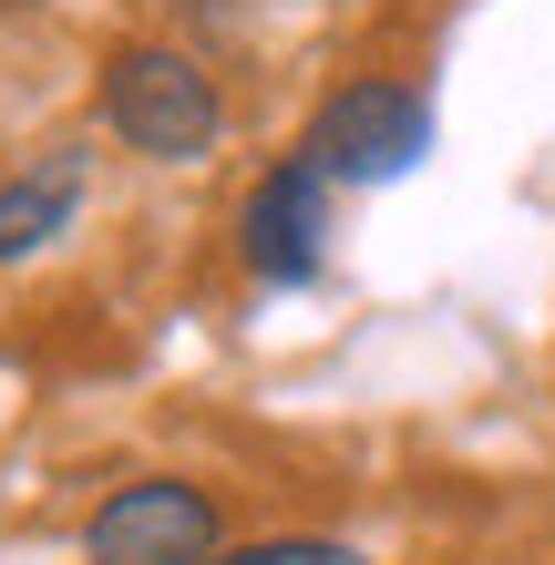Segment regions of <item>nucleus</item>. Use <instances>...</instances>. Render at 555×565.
Returning <instances> with one entry per match:
<instances>
[{
    "instance_id": "1",
    "label": "nucleus",
    "mask_w": 555,
    "mask_h": 565,
    "mask_svg": "<svg viewBox=\"0 0 555 565\" xmlns=\"http://www.w3.org/2000/svg\"><path fill=\"white\" fill-rule=\"evenodd\" d=\"M104 135L145 164H206L226 135V93L185 42H114L104 52Z\"/></svg>"
},
{
    "instance_id": "2",
    "label": "nucleus",
    "mask_w": 555,
    "mask_h": 565,
    "mask_svg": "<svg viewBox=\"0 0 555 565\" xmlns=\"http://www.w3.org/2000/svg\"><path fill=\"white\" fill-rule=\"evenodd\" d=\"M433 135H442V124H433V104H421V83H402V73H361V83L319 93L299 154H309L330 185H402L412 164L433 154Z\"/></svg>"
},
{
    "instance_id": "3",
    "label": "nucleus",
    "mask_w": 555,
    "mask_h": 565,
    "mask_svg": "<svg viewBox=\"0 0 555 565\" xmlns=\"http://www.w3.org/2000/svg\"><path fill=\"white\" fill-rule=\"evenodd\" d=\"M226 545V504L185 473L114 483L83 524V565H206Z\"/></svg>"
},
{
    "instance_id": "4",
    "label": "nucleus",
    "mask_w": 555,
    "mask_h": 565,
    "mask_svg": "<svg viewBox=\"0 0 555 565\" xmlns=\"http://www.w3.org/2000/svg\"><path fill=\"white\" fill-rule=\"evenodd\" d=\"M330 257V175L309 154H278L237 206V268L257 288H309Z\"/></svg>"
},
{
    "instance_id": "5",
    "label": "nucleus",
    "mask_w": 555,
    "mask_h": 565,
    "mask_svg": "<svg viewBox=\"0 0 555 565\" xmlns=\"http://www.w3.org/2000/svg\"><path fill=\"white\" fill-rule=\"evenodd\" d=\"M83 195H93V145H52V154H31L11 185H0V268H21V257H42L73 237V216H83Z\"/></svg>"
},
{
    "instance_id": "6",
    "label": "nucleus",
    "mask_w": 555,
    "mask_h": 565,
    "mask_svg": "<svg viewBox=\"0 0 555 565\" xmlns=\"http://www.w3.org/2000/svg\"><path fill=\"white\" fill-rule=\"evenodd\" d=\"M206 565H371V555L340 535H257V545H216Z\"/></svg>"
},
{
    "instance_id": "7",
    "label": "nucleus",
    "mask_w": 555,
    "mask_h": 565,
    "mask_svg": "<svg viewBox=\"0 0 555 565\" xmlns=\"http://www.w3.org/2000/svg\"><path fill=\"white\" fill-rule=\"evenodd\" d=\"M0 11H31V0H0Z\"/></svg>"
}]
</instances>
